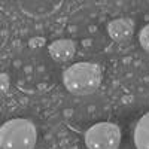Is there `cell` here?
<instances>
[{"mask_svg":"<svg viewBox=\"0 0 149 149\" xmlns=\"http://www.w3.org/2000/svg\"><path fill=\"white\" fill-rule=\"evenodd\" d=\"M63 84L66 90L74 95H88L98 90L102 84V70L94 63L72 64L63 73Z\"/></svg>","mask_w":149,"mask_h":149,"instance_id":"obj_1","label":"cell"},{"mask_svg":"<svg viewBox=\"0 0 149 149\" xmlns=\"http://www.w3.org/2000/svg\"><path fill=\"white\" fill-rule=\"evenodd\" d=\"M37 133L34 124L24 118H14L0 127L2 149H33Z\"/></svg>","mask_w":149,"mask_h":149,"instance_id":"obj_2","label":"cell"},{"mask_svg":"<svg viewBox=\"0 0 149 149\" xmlns=\"http://www.w3.org/2000/svg\"><path fill=\"white\" fill-rule=\"evenodd\" d=\"M121 143V130L116 124L98 122L85 133V145L88 149H118Z\"/></svg>","mask_w":149,"mask_h":149,"instance_id":"obj_3","label":"cell"},{"mask_svg":"<svg viewBox=\"0 0 149 149\" xmlns=\"http://www.w3.org/2000/svg\"><path fill=\"white\" fill-rule=\"evenodd\" d=\"M134 26L133 22L127 18H118L109 22L107 26V33L110 36V39H113L115 42H124L133 34Z\"/></svg>","mask_w":149,"mask_h":149,"instance_id":"obj_4","label":"cell"},{"mask_svg":"<svg viewBox=\"0 0 149 149\" xmlns=\"http://www.w3.org/2000/svg\"><path fill=\"white\" fill-rule=\"evenodd\" d=\"M76 46L70 39H58L49 45V55H51L55 61H69L73 58Z\"/></svg>","mask_w":149,"mask_h":149,"instance_id":"obj_5","label":"cell"},{"mask_svg":"<svg viewBox=\"0 0 149 149\" xmlns=\"http://www.w3.org/2000/svg\"><path fill=\"white\" fill-rule=\"evenodd\" d=\"M136 149H149V113H145L134 128Z\"/></svg>","mask_w":149,"mask_h":149,"instance_id":"obj_6","label":"cell"},{"mask_svg":"<svg viewBox=\"0 0 149 149\" xmlns=\"http://www.w3.org/2000/svg\"><path fill=\"white\" fill-rule=\"evenodd\" d=\"M139 42H140V45L145 51L149 52V24L142 29V31L139 34Z\"/></svg>","mask_w":149,"mask_h":149,"instance_id":"obj_7","label":"cell"},{"mask_svg":"<svg viewBox=\"0 0 149 149\" xmlns=\"http://www.w3.org/2000/svg\"><path fill=\"white\" fill-rule=\"evenodd\" d=\"M10 86V82H9V76L5 73H0V97L5 95Z\"/></svg>","mask_w":149,"mask_h":149,"instance_id":"obj_8","label":"cell"}]
</instances>
